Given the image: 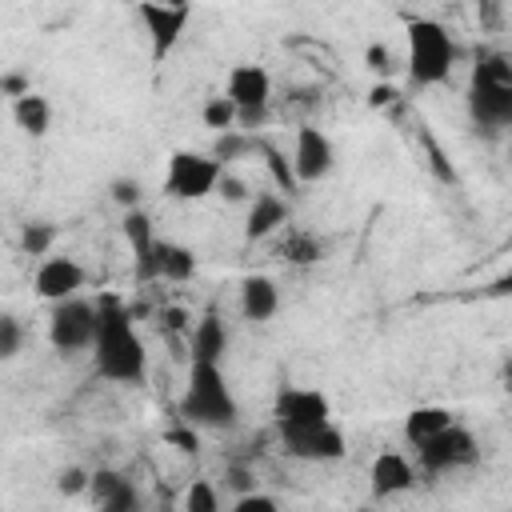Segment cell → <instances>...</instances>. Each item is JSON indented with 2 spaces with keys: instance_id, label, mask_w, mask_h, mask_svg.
I'll use <instances>...</instances> for the list:
<instances>
[{
  "instance_id": "41",
  "label": "cell",
  "mask_w": 512,
  "mask_h": 512,
  "mask_svg": "<svg viewBox=\"0 0 512 512\" xmlns=\"http://www.w3.org/2000/svg\"><path fill=\"white\" fill-rule=\"evenodd\" d=\"M480 4H500V0H480Z\"/></svg>"
},
{
  "instance_id": "24",
  "label": "cell",
  "mask_w": 512,
  "mask_h": 512,
  "mask_svg": "<svg viewBox=\"0 0 512 512\" xmlns=\"http://www.w3.org/2000/svg\"><path fill=\"white\" fill-rule=\"evenodd\" d=\"M280 256L288 260V264H316L320 256H324V244L312 236V232H288V240L280 244Z\"/></svg>"
},
{
  "instance_id": "12",
  "label": "cell",
  "mask_w": 512,
  "mask_h": 512,
  "mask_svg": "<svg viewBox=\"0 0 512 512\" xmlns=\"http://www.w3.org/2000/svg\"><path fill=\"white\" fill-rule=\"evenodd\" d=\"M192 272H196L192 248H184L176 240H160V236H156L152 252L136 264V276L140 280H192Z\"/></svg>"
},
{
  "instance_id": "10",
  "label": "cell",
  "mask_w": 512,
  "mask_h": 512,
  "mask_svg": "<svg viewBox=\"0 0 512 512\" xmlns=\"http://www.w3.org/2000/svg\"><path fill=\"white\" fill-rule=\"evenodd\" d=\"M272 416H276V428L320 424V420H332V400L320 388H280Z\"/></svg>"
},
{
  "instance_id": "11",
  "label": "cell",
  "mask_w": 512,
  "mask_h": 512,
  "mask_svg": "<svg viewBox=\"0 0 512 512\" xmlns=\"http://www.w3.org/2000/svg\"><path fill=\"white\" fill-rule=\"evenodd\" d=\"M332 164H336L332 140L320 128L304 124L296 132V148H292V172H296V180L300 184H316V180H324L332 172Z\"/></svg>"
},
{
  "instance_id": "26",
  "label": "cell",
  "mask_w": 512,
  "mask_h": 512,
  "mask_svg": "<svg viewBox=\"0 0 512 512\" xmlns=\"http://www.w3.org/2000/svg\"><path fill=\"white\" fill-rule=\"evenodd\" d=\"M364 68H368L372 76H380V80H392V76H396V52H392L384 40H372V44L364 48Z\"/></svg>"
},
{
  "instance_id": "36",
  "label": "cell",
  "mask_w": 512,
  "mask_h": 512,
  "mask_svg": "<svg viewBox=\"0 0 512 512\" xmlns=\"http://www.w3.org/2000/svg\"><path fill=\"white\" fill-rule=\"evenodd\" d=\"M0 88H4V96H12V100H16V96H24V92H32V88H28V80H24L20 72L0 76Z\"/></svg>"
},
{
  "instance_id": "31",
  "label": "cell",
  "mask_w": 512,
  "mask_h": 512,
  "mask_svg": "<svg viewBox=\"0 0 512 512\" xmlns=\"http://www.w3.org/2000/svg\"><path fill=\"white\" fill-rule=\"evenodd\" d=\"M164 444H172L176 452H188V456H196V448H200V436H196V424H188V420H180L176 428H168V432H164Z\"/></svg>"
},
{
  "instance_id": "7",
  "label": "cell",
  "mask_w": 512,
  "mask_h": 512,
  "mask_svg": "<svg viewBox=\"0 0 512 512\" xmlns=\"http://www.w3.org/2000/svg\"><path fill=\"white\" fill-rule=\"evenodd\" d=\"M416 460L424 472H452V468H468L480 460V444L464 424H448L440 432H432L424 444H416Z\"/></svg>"
},
{
  "instance_id": "33",
  "label": "cell",
  "mask_w": 512,
  "mask_h": 512,
  "mask_svg": "<svg viewBox=\"0 0 512 512\" xmlns=\"http://www.w3.org/2000/svg\"><path fill=\"white\" fill-rule=\"evenodd\" d=\"M232 508L236 512H276L280 504H276V496H264V492H240Z\"/></svg>"
},
{
  "instance_id": "13",
  "label": "cell",
  "mask_w": 512,
  "mask_h": 512,
  "mask_svg": "<svg viewBox=\"0 0 512 512\" xmlns=\"http://www.w3.org/2000/svg\"><path fill=\"white\" fill-rule=\"evenodd\" d=\"M32 288L40 300H64V296H76L84 288V268L72 260V256H44L36 276H32Z\"/></svg>"
},
{
  "instance_id": "27",
  "label": "cell",
  "mask_w": 512,
  "mask_h": 512,
  "mask_svg": "<svg viewBox=\"0 0 512 512\" xmlns=\"http://www.w3.org/2000/svg\"><path fill=\"white\" fill-rule=\"evenodd\" d=\"M52 240H56V228H52V224H44V220L24 224V232H20V248H24L28 256H48Z\"/></svg>"
},
{
  "instance_id": "28",
  "label": "cell",
  "mask_w": 512,
  "mask_h": 512,
  "mask_svg": "<svg viewBox=\"0 0 512 512\" xmlns=\"http://www.w3.org/2000/svg\"><path fill=\"white\" fill-rule=\"evenodd\" d=\"M180 508L184 512H216L220 508V496H216V488L208 480H192L188 492H184V500H180Z\"/></svg>"
},
{
  "instance_id": "21",
  "label": "cell",
  "mask_w": 512,
  "mask_h": 512,
  "mask_svg": "<svg viewBox=\"0 0 512 512\" xmlns=\"http://www.w3.org/2000/svg\"><path fill=\"white\" fill-rule=\"evenodd\" d=\"M12 120H16L20 132H28V136H44L48 124H52V104H48V96H40V92H24V96H16V100H12Z\"/></svg>"
},
{
  "instance_id": "15",
  "label": "cell",
  "mask_w": 512,
  "mask_h": 512,
  "mask_svg": "<svg viewBox=\"0 0 512 512\" xmlns=\"http://www.w3.org/2000/svg\"><path fill=\"white\" fill-rule=\"evenodd\" d=\"M88 496H92V504H100L104 512H132V508H140L136 484H132L128 476L112 472V468L88 472Z\"/></svg>"
},
{
  "instance_id": "2",
  "label": "cell",
  "mask_w": 512,
  "mask_h": 512,
  "mask_svg": "<svg viewBox=\"0 0 512 512\" xmlns=\"http://www.w3.org/2000/svg\"><path fill=\"white\" fill-rule=\"evenodd\" d=\"M236 416H240V408L224 380V368L208 364V360H192L188 388L180 396V420H188L196 428H232Z\"/></svg>"
},
{
  "instance_id": "42",
  "label": "cell",
  "mask_w": 512,
  "mask_h": 512,
  "mask_svg": "<svg viewBox=\"0 0 512 512\" xmlns=\"http://www.w3.org/2000/svg\"><path fill=\"white\" fill-rule=\"evenodd\" d=\"M0 104H4V88H0Z\"/></svg>"
},
{
  "instance_id": "4",
  "label": "cell",
  "mask_w": 512,
  "mask_h": 512,
  "mask_svg": "<svg viewBox=\"0 0 512 512\" xmlns=\"http://www.w3.org/2000/svg\"><path fill=\"white\" fill-rule=\"evenodd\" d=\"M452 64H456V44H452L448 28L428 16L408 20V76L420 88H432V84L448 80Z\"/></svg>"
},
{
  "instance_id": "29",
  "label": "cell",
  "mask_w": 512,
  "mask_h": 512,
  "mask_svg": "<svg viewBox=\"0 0 512 512\" xmlns=\"http://www.w3.org/2000/svg\"><path fill=\"white\" fill-rule=\"evenodd\" d=\"M24 344V324L12 312H0V360H12Z\"/></svg>"
},
{
  "instance_id": "6",
  "label": "cell",
  "mask_w": 512,
  "mask_h": 512,
  "mask_svg": "<svg viewBox=\"0 0 512 512\" xmlns=\"http://www.w3.org/2000/svg\"><path fill=\"white\" fill-rule=\"evenodd\" d=\"M224 164L216 156H200V152H172L168 156V172H164V196L168 200H204L216 192Z\"/></svg>"
},
{
  "instance_id": "3",
  "label": "cell",
  "mask_w": 512,
  "mask_h": 512,
  "mask_svg": "<svg viewBox=\"0 0 512 512\" xmlns=\"http://www.w3.org/2000/svg\"><path fill=\"white\" fill-rule=\"evenodd\" d=\"M468 108H472V120L488 132L512 124V64H508V56L496 52V56L476 60Z\"/></svg>"
},
{
  "instance_id": "25",
  "label": "cell",
  "mask_w": 512,
  "mask_h": 512,
  "mask_svg": "<svg viewBox=\"0 0 512 512\" xmlns=\"http://www.w3.org/2000/svg\"><path fill=\"white\" fill-rule=\"evenodd\" d=\"M200 120L212 128V132H224V128H236V104L220 92V96H208L204 108H200Z\"/></svg>"
},
{
  "instance_id": "8",
  "label": "cell",
  "mask_w": 512,
  "mask_h": 512,
  "mask_svg": "<svg viewBox=\"0 0 512 512\" xmlns=\"http://www.w3.org/2000/svg\"><path fill=\"white\" fill-rule=\"evenodd\" d=\"M276 432L284 440V452L296 460H308V464H332L348 452V440L332 420L300 424V428H276Z\"/></svg>"
},
{
  "instance_id": "20",
  "label": "cell",
  "mask_w": 512,
  "mask_h": 512,
  "mask_svg": "<svg viewBox=\"0 0 512 512\" xmlns=\"http://www.w3.org/2000/svg\"><path fill=\"white\" fill-rule=\"evenodd\" d=\"M452 420H456L452 408H444V404H420V408H412V412L404 416V440L416 448V444H424L432 432L448 428Z\"/></svg>"
},
{
  "instance_id": "17",
  "label": "cell",
  "mask_w": 512,
  "mask_h": 512,
  "mask_svg": "<svg viewBox=\"0 0 512 512\" xmlns=\"http://www.w3.org/2000/svg\"><path fill=\"white\" fill-rule=\"evenodd\" d=\"M276 308H280V292H276V284L268 276H248L240 284V312H244V320L264 324V320L276 316Z\"/></svg>"
},
{
  "instance_id": "34",
  "label": "cell",
  "mask_w": 512,
  "mask_h": 512,
  "mask_svg": "<svg viewBox=\"0 0 512 512\" xmlns=\"http://www.w3.org/2000/svg\"><path fill=\"white\" fill-rule=\"evenodd\" d=\"M112 200L120 204V208H136L140 204V184L136 180H112Z\"/></svg>"
},
{
  "instance_id": "39",
  "label": "cell",
  "mask_w": 512,
  "mask_h": 512,
  "mask_svg": "<svg viewBox=\"0 0 512 512\" xmlns=\"http://www.w3.org/2000/svg\"><path fill=\"white\" fill-rule=\"evenodd\" d=\"M232 484H236V488H248L252 480H248V472H244V468H232Z\"/></svg>"
},
{
  "instance_id": "38",
  "label": "cell",
  "mask_w": 512,
  "mask_h": 512,
  "mask_svg": "<svg viewBox=\"0 0 512 512\" xmlns=\"http://www.w3.org/2000/svg\"><path fill=\"white\" fill-rule=\"evenodd\" d=\"M164 324L168 328H188V312L184 308H164Z\"/></svg>"
},
{
  "instance_id": "1",
  "label": "cell",
  "mask_w": 512,
  "mask_h": 512,
  "mask_svg": "<svg viewBox=\"0 0 512 512\" xmlns=\"http://www.w3.org/2000/svg\"><path fill=\"white\" fill-rule=\"evenodd\" d=\"M100 324H96V340H92V364L96 376L112 380V384H144L148 376V348L132 324V312L116 300V296H100L96 300Z\"/></svg>"
},
{
  "instance_id": "32",
  "label": "cell",
  "mask_w": 512,
  "mask_h": 512,
  "mask_svg": "<svg viewBox=\"0 0 512 512\" xmlns=\"http://www.w3.org/2000/svg\"><path fill=\"white\" fill-rule=\"evenodd\" d=\"M56 492L60 496H80V492H88V472L84 468H64L60 476H56Z\"/></svg>"
},
{
  "instance_id": "14",
  "label": "cell",
  "mask_w": 512,
  "mask_h": 512,
  "mask_svg": "<svg viewBox=\"0 0 512 512\" xmlns=\"http://www.w3.org/2000/svg\"><path fill=\"white\" fill-rule=\"evenodd\" d=\"M224 96L236 104V112L244 108H268L272 100V76L264 64H232L228 68V84Z\"/></svg>"
},
{
  "instance_id": "22",
  "label": "cell",
  "mask_w": 512,
  "mask_h": 512,
  "mask_svg": "<svg viewBox=\"0 0 512 512\" xmlns=\"http://www.w3.org/2000/svg\"><path fill=\"white\" fill-rule=\"evenodd\" d=\"M120 232H124V240H128V248H132V256H136V264H140V260L152 252V244H156V228H152L148 212H140V208H124Z\"/></svg>"
},
{
  "instance_id": "37",
  "label": "cell",
  "mask_w": 512,
  "mask_h": 512,
  "mask_svg": "<svg viewBox=\"0 0 512 512\" xmlns=\"http://www.w3.org/2000/svg\"><path fill=\"white\" fill-rule=\"evenodd\" d=\"M392 100H396V88H392V84H384V80L368 92V104H372V108H384V104H392Z\"/></svg>"
},
{
  "instance_id": "40",
  "label": "cell",
  "mask_w": 512,
  "mask_h": 512,
  "mask_svg": "<svg viewBox=\"0 0 512 512\" xmlns=\"http://www.w3.org/2000/svg\"><path fill=\"white\" fill-rule=\"evenodd\" d=\"M156 4H184V8H192V0H156Z\"/></svg>"
},
{
  "instance_id": "30",
  "label": "cell",
  "mask_w": 512,
  "mask_h": 512,
  "mask_svg": "<svg viewBox=\"0 0 512 512\" xmlns=\"http://www.w3.org/2000/svg\"><path fill=\"white\" fill-rule=\"evenodd\" d=\"M252 136H236V128H224L220 132V140H216V148H212V156L220 160V164H228V160H236L240 152H252Z\"/></svg>"
},
{
  "instance_id": "5",
  "label": "cell",
  "mask_w": 512,
  "mask_h": 512,
  "mask_svg": "<svg viewBox=\"0 0 512 512\" xmlns=\"http://www.w3.org/2000/svg\"><path fill=\"white\" fill-rule=\"evenodd\" d=\"M96 324H100V312H96L92 300L64 296V300L52 304V316H48V344H52L60 356L88 352L92 340H96Z\"/></svg>"
},
{
  "instance_id": "35",
  "label": "cell",
  "mask_w": 512,
  "mask_h": 512,
  "mask_svg": "<svg viewBox=\"0 0 512 512\" xmlns=\"http://www.w3.org/2000/svg\"><path fill=\"white\" fill-rule=\"evenodd\" d=\"M216 192H220L224 200H248V188H244V180H240V176H228V172H220V180H216Z\"/></svg>"
},
{
  "instance_id": "19",
  "label": "cell",
  "mask_w": 512,
  "mask_h": 512,
  "mask_svg": "<svg viewBox=\"0 0 512 512\" xmlns=\"http://www.w3.org/2000/svg\"><path fill=\"white\" fill-rule=\"evenodd\" d=\"M188 332H192V360H208V364H220L224 360V352H228V328H224V320L216 312L200 316L196 328H188Z\"/></svg>"
},
{
  "instance_id": "23",
  "label": "cell",
  "mask_w": 512,
  "mask_h": 512,
  "mask_svg": "<svg viewBox=\"0 0 512 512\" xmlns=\"http://www.w3.org/2000/svg\"><path fill=\"white\" fill-rule=\"evenodd\" d=\"M252 152H260V156H264V164H268V172H272V184H276L280 192H288V196H292V192L300 188V180H296V172H292V160H288L280 148H272L268 140H256V144H252Z\"/></svg>"
},
{
  "instance_id": "16",
  "label": "cell",
  "mask_w": 512,
  "mask_h": 512,
  "mask_svg": "<svg viewBox=\"0 0 512 512\" xmlns=\"http://www.w3.org/2000/svg\"><path fill=\"white\" fill-rule=\"evenodd\" d=\"M412 484H416V472H412L408 456H400V452H380V456L372 460L368 488H372V496H376V500L400 496V492H408Z\"/></svg>"
},
{
  "instance_id": "9",
  "label": "cell",
  "mask_w": 512,
  "mask_h": 512,
  "mask_svg": "<svg viewBox=\"0 0 512 512\" xmlns=\"http://www.w3.org/2000/svg\"><path fill=\"white\" fill-rule=\"evenodd\" d=\"M140 24L148 32V44H152V56L164 60L180 36H184V24H188V8L184 4H156V0H140Z\"/></svg>"
},
{
  "instance_id": "18",
  "label": "cell",
  "mask_w": 512,
  "mask_h": 512,
  "mask_svg": "<svg viewBox=\"0 0 512 512\" xmlns=\"http://www.w3.org/2000/svg\"><path fill=\"white\" fill-rule=\"evenodd\" d=\"M284 220H288V204H284V196L260 192V196L248 204V224H244V236H248V240H264V236H272V232H276Z\"/></svg>"
}]
</instances>
